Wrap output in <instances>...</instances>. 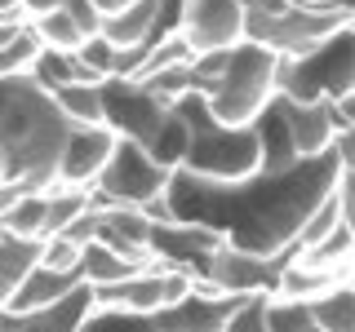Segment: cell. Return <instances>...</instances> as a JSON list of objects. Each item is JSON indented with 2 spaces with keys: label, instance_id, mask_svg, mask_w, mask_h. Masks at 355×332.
<instances>
[{
  "label": "cell",
  "instance_id": "obj_20",
  "mask_svg": "<svg viewBox=\"0 0 355 332\" xmlns=\"http://www.w3.org/2000/svg\"><path fill=\"white\" fill-rule=\"evenodd\" d=\"M98 84H58V89H49V98L67 116V124H103V98H98Z\"/></svg>",
  "mask_w": 355,
  "mask_h": 332
},
{
  "label": "cell",
  "instance_id": "obj_23",
  "mask_svg": "<svg viewBox=\"0 0 355 332\" xmlns=\"http://www.w3.org/2000/svg\"><path fill=\"white\" fill-rule=\"evenodd\" d=\"M27 22H31V31L40 36L44 49H76V44L85 40V31L71 22L67 9H49V14H36V18H27Z\"/></svg>",
  "mask_w": 355,
  "mask_h": 332
},
{
  "label": "cell",
  "instance_id": "obj_16",
  "mask_svg": "<svg viewBox=\"0 0 355 332\" xmlns=\"http://www.w3.org/2000/svg\"><path fill=\"white\" fill-rule=\"evenodd\" d=\"M40 261V239H18L5 235L0 239V306L9 310V297L18 293V284L27 279V270Z\"/></svg>",
  "mask_w": 355,
  "mask_h": 332
},
{
  "label": "cell",
  "instance_id": "obj_4",
  "mask_svg": "<svg viewBox=\"0 0 355 332\" xmlns=\"http://www.w3.org/2000/svg\"><path fill=\"white\" fill-rule=\"evenodd\" d=\"M275 93L293 102H342L355 93V22L338 27L315 49L280 58Z\"/></svg>",
  "mask_w": 355,
  "mask_h": 332
},
{
  "label": "cell",
  "instance_id": "obj_2",
  "mask_svg": "<svg viewBox=\"0 0 355 332\" xmlns=\"http://www.w3.org/2000/svg\"><path fill=\"white\" fill-rule=\"evenodd\" d=\"M67 129V116L31 71L0 75V147L9 182H18L22 191H49Z\"/></svg>",
  "mask_w": 355,
  "mask_h": 332
},
{
  "label": "cell",
  "instance_id": "obj_7",
  "mask_svg": "<svg viewBox=\"0 0 355 332\" xmlns=\"http://www.w3.org/2000/svg\"><path fill=\"white\" fill-rule=\"evenodd\" d=\"M169 169L164 164H155L147 147H138V142H125L116 138V147H111L103 173H98V182L89 186V199L94 204H129V208H142L147 199H160L169 191Z\"/></svg>",
  "mask_w": 355,
  "mask_h": 332
},
{
  "label": "cell",
  "instance_id": "obj_28",
  "mask_svg": "<svg viewBox=\"0 0 355 332\" xmlns=\"http://www.w3.org/2000/svg\"><path fill=\"white\" fill-rule=\"evenodd\" d=\"M40 266H49V270H76L80 266V243H71L67 235H44L40 239Z\"/></svg>",
  "mask_w": 355,
  "mask_h": 332
},
{
  "label": "cell",
  "instance_id": "obj_27",
  "mask_svg": "<svg viewBox=\"0 0 355 332\" xmlns=\"http://www.w3.org/2000/svg\"><path fill=\"white\" fill-rule=\"evenodd\" d=\"M76 58H80L89 71L98 75V80H107V75H116V62H120V49L111 44L107 36H85L76 44Z\"/></svg>",
  "mask_w": 355,
  "mask_h": 332
},
{
  "label": "cell",
  "instance_id": "obj_21",
  "mask_svg": "<svg viewBox=\"0 0 355 332\" xmlns=\"http://www.w3.org/2000/svg\"><path fill=\"white\" fill-rule=\"evenodd\" d=\"M147 155L155 164H164L169 173H178V164H182V155H187V120L178 116V107H169V116H164L160 129L151 133Z\"/></svg>",
  "mask_w": 355,
  "mask_h": 332
},
{
  "label": "cell",
  "instance_id": "obj_5",
  "mask_svg": "<svg viewBox=\"0 0 355 332\" xmlns=\"http://www.w3.org/2000/svg\"><path fill=\"white\" fill-rule=\"evenodd\" d=\"M275 71H280V53L262 49L253 40H240L227 53V66L205 93V107L218 124H253L275 98Z\"/></svg>",
  "mask_w": 355,
  "mask_h": 332
},
{
  "label": "cell",
  "instance_id": "obj_14",
  "mask_svg": "<svg viewBox=\"0 0 355 332\" xmlns=\"http://www.w3.org/2000/svg\"><path fill=\"white\" fill-rule=\"evenodd\" d=\"M89 306H94V288L80 284L76 293H67L62 302L44 306V310H9V332H76L80 328V319L89 315Z\"/></svg>",
  "mask_w": 355,
  "mask_h": 332
},
{
  "label": "cell",
  "instance_id": "obj_22",
  "mask_svg": "<svg viewBox=\"0 0 355 332\" xmlns=\"http://www.w3.org/2000/svg\"><path fill=\"white\" fill-rule=\"evenodd\" d=\"M0 221L18 239H44V191H22Z\"/></svg>",
  "mask_w": 355,
  "mask_h": 332
},
{
  "label": "cell",
  "instance_id": "obj_19",
  "mask_svg": "<svg viewBox=\"0 0 355 332\" xmlns=\"http://www.w3.org/2000/svg\"><path fill=\"white\" fill-rule=\"evenodd\" d=\"M76 332H160V328H155V315H142V310H125V306H103V302H94Z\"/></svg>",
  "mask_w": 355,
  "mask_h": 332
},
{
  "label": "cell",
  "instance_id": "obj_26",
  "mask_svg": "<svg viewBox=\"0 0 355 332\" xmlns=\"http://www.w3.org/2000/svg\"><path fill=\"white\" fill-rule=\"evenodd\" d=\"M222 332H271V328H266V293L236 297V306L227 310Z\"/></svg>",
  "mask_w": 355,
  "mask_h": 332
},
{
  "label": "cell",
  "instance_id": "obj_13",
  "mask_svg": "<svg viewBox=\"0 0 355 332\" xmlns=\"http://www.w3.org/2000/svg\"><path fill=\"white\" fill-rule=\"evenodd\" d=\"M275 107H280V116H284V129H288V142H293L297 160L324 155L333 147L338 124H333L329 102H293V98H280V93H275Z\"/></svg>",
  "mask_w": 355,
  "mask_h": 332
},
{
  "label": "cell",
  "instance_id": "obj_11",
  "mask_svg": "<svg viewBox=\"0 0 355 332\" xmlns=\"http://www.w3.org/2000/svg\"><path fill=\"white\" fill-rule=\"evenodd\" d=\"M222 243L218 230H209V226H200V221H151V230H147V248H151V257L160 261V266H178V270H187L191 279H200V270H205V257L214 252Z\"/></svg>",
  "mask_w": 355,
  "mask_h": 332
},
{
  "label": "cell",
  "instance_id": "obj_30",
  "mask_svg": "<svg viewBox=\"0 0 355 332\" xmlns=\"http://www.w3.org/2000/svg\"><path fill=\"white\" fill-rule=\"evenodd\" d=\"M62 0H22V18H36V14H49V9H58Z\"/></svg>",
  "mask_w": 355,
  "mask_h": 332
},
{
  "label": "cell",
  "instance_id": "obj_25",
  "mask_svg": "<svg viewBox=\"0 0 355 332\" xmlns=\"http://www.w3.org/2000/svg\"><path fill=\"white\" fill-rule=\"evenodd\" d=\"M266 328L271 332H306L311 328V302L266 293Z\"/></svg>",
  "mask_w": 355,
  "mask_h": 332
},
{
  "label": "cell",
  "instance_id": "obj_6",
  "mask_svg": "<svg viewBox=\"0 0 355 332\" xmlns=\"http://www.w3.org/2000/svg\"><path fill=\"white\" fill-rule=\"evenodd\" d=\"M351 0H315V5H288L280 14H244V40L262 44V49L280 53V58H297V53L315 49L329 40L338 27H347Z\"/></svg>",
  "mask_w": 355,
  "mask_h": 332
},
{
  "label": "cell",
  "instance_id": "obj_3",
  "mask_svg": "<svg viewBox=\"0 0 355 332\" xmlns=\"http://www.w3.org/2000/svg\"><path fill=\"white\" fill-rule=\"evenodd\" d=\"M173 107L187 120V155L178 173L200 182H244L262 173V142L253 124H218L205 107V93H182Z\"/></svg>",
  "mask_w": 355,
  "mask_h": 332
},
{
  "label": "cell",
  "instance_id": "obj_18",
  "mask_svg": "<svg viewBox=\"0 0 355 332\" xmlns=\"http://www.w3.org/2000/svg\"><path fill=\"white\" fill-rule=\"evenodd\" d=\"M133 270H147V266L120 257V252H111L107 243H98V239L80 248V275H85V284H89V288H98V284H116V279H125V275H133Z\"/></svg>",
  "mask_w": 355,
  "mask_h": 332
},
{
  "label": "cell",
  "instance_id": "obj_33",
  "mask_svg": "<svg viewBox=\"0 0 355 332\" xmlns=\"http://www.w3.org/2000/svg\"><path fill=\"white\" fill-rule=\"evenodd\" d=\"M0 182H9V164H5V147H0Z\"/></svg>",
  "mask_w": 355,
  "mask_h": 332
},
{
  "label": "cell",
  "instance_id": "obj_15",
  "mask_svg": "<svg viewBox=\"0 0 355 332\" xmlns=\"http://www.w3.org/2000/svg\"><path fill=\"white\" fill-rule=\"evenodd\" d=\"M85 284V275H80V266L76 270H49V266H31L27 270V279L18 284V293L9 297V310H44V306H53V302H62L67 293H76V288Z\"/></svg>",
  "mask_w": 355,
  "mask_h": 332
},
{
  "label": "cell",
  "instance_id": "obj_9",
  "mask_svg": "<svg viewBox=\"0 0 355 332\" xmlns=\"http://www.w3.org/2000/svg\"><path fill=\"white\" fill-rule=\"evenodd\" d=\"M98 98H103V124L116 133V138L138 142V147H147L151 133L160 129V120L169 116V107H173V102H164V98H155L147 84L125 80V75H107V80L98 84Z\"/></svg>",
  "mask_w": 355,
  "mask_h": 332
},
{
  "label": "cell",
  "instance_id": "obj_17",
  "mask_svg": "<svg viewBox=\"0 0 355 332\" xmlns=\"http://www.w3.org/2000/svg\"><path fill=\"white\" fill-rule=\"evenodd\" d=\"M311 328L315 332H355V293L351 279L333 284L329 293H320L311 302Z\"/></svg>",
  "mask_w": 355,
  "mask_h": 332
},
{
  "label": "cell",
  "instance_id": "obj_34",
  "mask_svg": "<svg viewBox=\"0 0 355 332\" xmlns=\"http://www.w3.org/2000/svg\"><path fill=\"white\" fill-rule=\"evenodd\" d=\"M0 332H9V310L0 306Z\"/></svg>",
  "mask_w": 355,
  "mask_h": 332
},
{
  "label": "cell",
  "instance_id": "obj_8",
  "mask_svg": "<svg viewBox=\"0 0 355 332\" xmlns=\"http://www.w3.org/2000/svg\"><path fill=\"white\" fill-rule=\"evenodd\" d=\"M284 261H288V252H280V257H262V252H244V248L222 239L218 248L205 257V270H200L196 284H205L209 293H222V297L275 293Z\"/></svg>",
  "mask_w": 355,
  "mask_h": 332
},
{
  "label": "cell",
  "instance_id": "obj_12",
  "mask_svg": "<svg viewBox=\"0 0 355 332\" xmlns=\"http://www.w3.org/2000/svg\"><path fill=\"white\" fill-rule=\"evenodd\" d=\"M231 306H236V297H222V293H209L205 284H191L187 297L155 310V328L160 332H222Z\"/></svg>",
  "mask_w": 355,
  "mask_h": 332
},
{
  "label": "cell",
  "instance_id": "obj_1",
  "mask_svg": "<svg viewBox=\"0 0 355 332\" xmlns=\"http://www.w3.org/2000/svg\"><path fill=\"white\" fill-rule=\"evenodd\" d=\"M342 173L351 169H342V160L329 147L324 155L297 160L280 173H253L244 182H200L173 173L164 199L178 221H200L244 252L280 257L293 252L306 213L338 186Z\"/></svg>",
  "mask_w": 355,
  "mask_h": 332
},
{
  "label": "cell",
  "instance_id": "obj_32",
  "mask_svg": "<svg viewBox=\"0 0 355 332\" xmlns=\"http://www.w3.org/2000/svg\"><path fill=\"white\" fill-rule=\"evenodd\" d=\"M94 5H98V14H116V9H125L129 0H94Z\"/></svg>",
  "mask_w": 355,
  "mask_h": 332
},
{
  "label": "cell",
  "instance_id": "obj_29",
  "mask_svg": "<svg viewBox=\"0 0 355 332\" xmlns=\"http://www.w3.org/2000/svg\"><path fill=\"white\" fill-rule=\"evenodd\" d=\"M58 9H67V14H71V22L85 31V36H98V27H103V14H98L94 0H62Z\"/></svg>",
  "mask_w": 355,
  "mask_h": 332
},
{
  "label": "cell",
  "instance_id": "obj_31",
  "mask_svg": "<svg viewBox=\"0 0 355 332\" xmlns=\"http://www.w3.org/2000/svg\"><path fill=\"white\" fill-rule=\"evenodd\" d=\"M0 18H22V0H0Z\"/></svg>",
  "mask_w": 355,
  "mask_h": 332
},
{
  "label": "cell",
  "instance_id": "obj_10",
  "mask_svg": "<svg viewBox=\"0 0 355 332\" xmlns=\"http://www.w3.org/2000/svg\"><path fill=\"white\" fill-rule=\"evenodd\" d=\"M116 147V133L107 124H71L62 138L58 164H53V186H76V191H89L103 173L107 155Z\"/></svg>",
  "mask_w": 355,
  "mask_h": 332
},
{
  "label": "cell",
  "instance_id": "obj_24",
  "mask_svg": "<svg viewBox=\"0 0 355 332\" xmlns=\"http://www.w3.org/2000/svg\"><path fill=\"white\" fill-rule=\"evenodd\" d=\"M40 36L31 31V22L18 31L9 44H0V75H27L31 66H36V58H40Z\"/></svg>",
  "mask_w": 355,
  "mask_h": 332
}]
</instances>
